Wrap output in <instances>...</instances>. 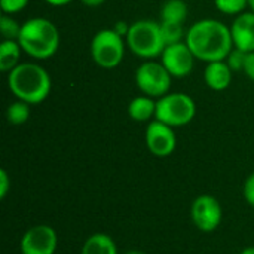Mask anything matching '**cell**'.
Listing matches in <instances>:
<instances>
[{
	"mask_svg": "<svg viewBox=\"0 0 254 254\" xmlns=\"http://www.w3.org/2000/svg\"><path fill=\"white\" fill-rule=\"evenodd\" d=\"M48 4L54 6V7H61V6H67L68 3H71L73 0H45Z\"/></svg>",
	"mask_w": 254,
	"mask_h": 254,
	"instance_id": "28",
	"label": "cell"
},
{
	"mask_svg": "<svg viewBox=\"0 0 254 254\" xmlns=\"http://www.w3.org/2000/svg\"><path fill=\"white\" fill-rule=\"evenodd\" d=\"M22 48L18 40H1L0 43V71L9 73L21 64Z\"/></svg>",
	"mask_w": 254,
	"mask_h": 254,
	"instance_id": "16",
	"label": "cell"
},
{
	"mask_svg": "<svg viewBox=\"0 0 254 254\" xmlns=\"http://www.w3.org/2000/svg\"><path fill=\"white\" fill-rule=\"evenodd\" d=\"M129 27H131V24H128V22H125V21H118V22H115L113 30H115L119 36H122V37L125 39L127 34H128V31H129Z\"/></svg>",
	"mask_w": 254,
	"mask_h": 254,
	"instance_id": "27",
	"label": "cell"
},
{
	"mask_svg": "<svg viewBox=\"0 0 254 254\" xmlns=\"http://www.w3.org/2000/svg\"><path fill=\"white\" fill-rule=\"evenodd\" d=\"M161 31H162L165 45H174L179 42H185L186 33H185L182 24H171V22L161 21Z\"/></svg>",
	"mask_w": 254,
	"mask_h": 254,
	"instance_id": "19",
	"label": "cell"
},
{
	"mask_svg": "<svg viewBox=\"0 0 254 254\" xmlns=\"http://www.w3.org/2000/svg\"><path fill=\"white\" fill-rule=\"evenodd\" d=\"M243 73L254 82V52H249L247 58H246V64H244V70Z\"/></svg>",
	"mask_w": 254,
	"mask_h": 254,
	"instance_id": "26",
	"label": "cell"
},
{
	"mask_svg": "<svg viewBox=\"0 0 254 254\" xmlns=\"http://www.w3.org/2000/svg\"><path fill=\"white\" fill-rule=\"evenodd\" d=\"M240 254H254V247H246L244 250H241Z\"/></svg>",
	"mask_w": 254,
	"mask_h": 254,
	"instance_id": "30",
	"label": "cell"
},
{
	"mask_svg": "<svg viewBox=\"0 0 254 254\" xmlns=\"http://www.w3.org/2000/svg\"><path fill=\"white\" fill-rule=\"evenodd\" d=\"M195 55L186 45V42H179L174 45H167L161 54V63L168 70L173 77L182 79L192 73L195 65Z\"/></svg>",
	"mask_w": 254,
	"mask_h": 254,
	"instance_id": "10",
	"label": "cell"
},
{
	"mask_svg": "<svg viewBox=\"0 0 254 254\" xmlns=\"http://www.w3.org/2000/svg\"><path fill=\"white\" fill-rule=\"evenodd\" d=\"M156 100L149 95H138L128 104V115L135 122H150L155 119Z\"/></svg>",
	"mask_w": 254,
	"mask_h": 254,
	"instance_id": "14",
	"label": "cell"
},
{
	"mask_svg": "<svg viewBox=\"0 0 254 254\" xmlns=\"http://www.w3.org/2000/svg\"><path fill=\"white\" fill-rule=\"evenodd\" d=\"M144 138H146V146L149 152L158 158L170 156L176 150V146H177L174 129L170 125L158 119H153L149 122Z\"/></svg>",
	"mask_w": 254,
	"mask_h": 254,
	"instance_id": "11",
	"label": "cell"
},
{
	"mask_svg": "<svg viewBox=\"0 0 254 254\" xmlns=\"http://www.w3.org/2000/svg\"><path fill=\"white\" fill-rule=\"evenodd\" d=\"M190 217L195 226L205 234L214 232L223 219V211L220 202L211 195L198 196L190 208Z\"/></svg>",
	"mask_w": 254,
	"mask_h": 254,
	"instance_id": "8",
	"label": "cell"
},
{
	"mask_svg": "<svg viewBox=\"0 0 254 254\" xmlns=\"http://www.w3.org/2000/svg\"><path fill=\"white\" fill-rule=\"evenodd\" d=\"M249 52H244L238 48L234 46V49L229 52V55L226 57V63L231 67L232 71H243L244 70V64H246V58H247Z\"/></svg>",
	"mask_w": 254,
	"mask_h": 254,
	"instance_id": "22",
	"label": "cell"
},
{
	"mask_svg": "<svg viewBox=\"0 0 254 254\" xmlns=\"http://www.w3.org/2000/svg\"><path fill=\"white\" fill-rule=\"evenodd\" d=\"M58 246V235L52 226L36 225L21 238V254H54Z\"/></svg>",
	"mask_w": 254,
	"mask_h": 254,
	"instance_id": "9",
	"label": "cell"
},
{
	"mask_svg": "<svg viewBox=\"0 0 254 254\" xmlns=\"http://www.w3.org/2000/svg\"><path fill=\"white\" fill-rule=\"evenodd\" d=\"M80 254H118V249L112 237L103 232H95L83 243Z\"/></svg>",
	"mask_w": 254,
	"mask_h": 254,
	"instance_id": "15",
	"label": "cell"
},
{
	"mask_svg": "<svg viewBox=\"0 0 254 254\" xmlns=\"http://www.w3.org/2000/svg\"><path fill=\"white\" fill-rule=\"evenodd\" d=\"M173 76L159 61L146 60L135 70V83L141 94L149 95L155 100L170 92Z\"/></svg>",
	"mask_w": 254,
	"mask_h": 254,
	"instance_id": "7",
	"label": "cell"
},
{
	"mask_svg": "<svg viewBox=\"0 0 254 254\" xmlns=\"http://www.w3.org/2000/svg\"><path fill=\"white\" fill-rule=\"evenodd\" d=\"M232 70L228 65V63L223 61H213L207 63V67L204 70V80L205 85L213 91H225L229 88L232 82Z\"/></svg>",
	"mask_w": 254,
	"mask_h": 254,
	"instance_id": "13",
	"label": "cell"
},
{
	"mask_svg": "<svg viewBox=\"0 0 254 254\" xmlns=\"http://www.w3.org/2000/svg\"><path fill=\"white\" fill-rule=\"evenodd\" d=\"M85 6H89V7H97V6H101L106 0H80Z\"/></svg>",
	"mask_w": 254,
	"mask_h": 254,
	"instance_id": "29",
	"label": "cell"
},
{
	"mask_svg": "<svg viewBox=\"0 0 254 254\" xmlns=\"http://www.w3.org/2000/svg\"><path fill=\"white\" fill-rule=\"evenodd\" d=\"M243 195H244V199L247 201V204L254 207V173H252L246 179L244 188H243Z\"/></svg>",
	"mask_w": 254,
	"mask_h": 254,
	"instance_id": "24",
	"label": "cell"
},
{
	"mask_svg": "<svg viewBox=\"0 0 254 254\" xmlns=\"http://www.w3.org/2000/svg\"><path fill=\"white\" fill-rule=\"evenodd\" d=\"M231 34L235 48L254 52V13L252 10L237 15L231 25Z\"/></svg>",
	"mask_w": 254,
	"mask_h": 254,
	"instance_id": "12",
	"label": "cell"
},
{
	"mask_svg": "<svg viewBox=\"0 0 254 254\" xmlns=\"http://www.w3.org/2000/svg\"><path fill=\"white\" fill-rule=\"evenodd\" d=\"M127 42L113 28H103L97 31L91 40V57L94 63L106 70L118 67L125 55Z\"/></svg>",
	"mask_w": 254,
	"mask_h": 254,
	"instance_id": "6",
	"label": "cell"
},
{
	"mask_svg": "<svg viewBox=\"0 0 254 254\" xmlns=\"http://www.w3.org/2000/svg\"><path fill=\"white\" fill-rule=\"evenodd\" d=\"M195 115L196 104L193 98L185 92H168L156 100L155 119L170 125L171 128L190 124Z\"/></svg>",
	"mask_w": 254,
	"mask_h": 254,
	"instance_id": "5",
	"label": "cell"
},
{
	"mask_svg": "<svg viewBox=\"0 0 254 254\" xmlns=\"http://www.w3.org/2000/svg\"><path fill=\"white\" fill-rule=\"evenodd\" d=\"M10 190V177L4 168L0 170V199H4Z\"/></svg>",
	"mask_w": 254,
	"mask_h": 254,
	"instance_id": "25",
	"label": "cell"
},
{
	"mask_svg": "<svg viewBox=\"0 0 254 254\" xmlns=\"http://www.w3.org/2000/svg\"><path fill=\"white\" fill-rule=\"evenodd\" d=\"M125 42L131 52L143 60H153L161 57L167 46L162 37L161 22L152 19H138L132 22Z\"/></svg>",
	"mask_w": 254,
	"mask_h": 254,
	"instance_id": "4",
	"label": "cell"
},
{
	"mask_svg": "<svg viewBox=\"0 0 254 254\" xmlns=\"http://www.w3.org/2000/svg\"><path fill=\"white\" fill-rule=\"evenodd\" d=\"M30 0H0V7L1 12L6 15H15L19 13L27 7Z\"/></svg>",
	"mask_w": 254,
	"mask_h": 254,
	"instance_id": "23",
	"label": "cell"
},
{
	"mask_svg": "<svg viewBox=\"0 0 254 254\" xmlns=\"http://www.w3.org/2000/svg\"><path fill=\"white\" fill-rule=\"evenodd\" d=\"M18 43L28 57L48 60L54 57L60 48V31L48 18H30L21 27Z\"/></svg>",
	"mask_w": 254,
	"mask_h": 254,
	"instance_id": "3",
	"label": "cell"
},
{
	"mask_svg": "<svg viewBox=\"0 0 254 254\" xmlns=\"http://www.w3.org/2000/svg\"><path fill=\"white\" fill-rule=\"evenodd\" d=\"M124 254H146L144 252H141V250H129V252H127V253Z\"/></svg>",
	"mask_w": 254,
	"mask_h": 254,
	"instance_id": "31",
	"label": "cell"
},
{
	"mask_svg": "<svg viewBox=\"0 0 254 254\" xmlns=\"http://www.w3.org/2000/svg\"><path fill=\"white\" fill-rule=\"evenodd\" d=\"M30 118V104L21 100H16L9 104L6 109V119L10 125H22Z\"/></svg>",
	"mask_w": 254,
	"mask_h": 254,
	"instance_id": "18",
	"label": "cell"
},
{
	"mask_svg": "<svg viewBox=\"0 0 254 254\" xmlns=\"http://www.w3.org/2000/svg\"><path fill=\"white\" fill-rule=\"evenodd\" d=\"M188 18V4L185 0H167L161 9V21L182 24Z\"/></svg>",
	"mask_w": 254,
	"mask_h": 254,
	"instance_id": "17",
	"label": "cell"
},
{
	"mask_svg": "<svg viewBox=\"0 0 254 254\" xmlns=\"http://www.w3.org/2000/svg\"><path fill=\"white\" fill-rule=\"evenodd\" d=\"M249 7H250V10L254 13V0H249Z\"/></svg>",
	"mask_w": 254,
	"mask_h": 254,
	"instance_id": "32",
	"label": "cell"
},
{
	"mask_svg": "<svg viewBox=\"0 0 254 254\" xmlns=\"http://www.w3.org/2000/svg\"><path fill=\"white\" fill-rule=\"evenodd\" d=\"M185 42L195 58L204 63L223 61L234 49L231 27L213 18L193 22L186 31Z\"/></svg>",
	"mask_w": 254,
	"mask_h": 254,
	"instance_id": "1",
	"label": "cell"
},
{
	"mask_svg": "<svg viewBox=\"0 0 254 254\" xmlns=\"http://www.w3.org/2000/svg\"><path fill=\"white\" fill-rule=\"evenodd\" d=\"M214 6L225 15H240L249 7V0H214Z\"/></svg>",
	"mask_w": 254,
	"mask_h": 254,
	"instance_id": "21",
	"label": "cell"
},
{
	"mask_svg": "<svg viewBox=\"0 0 254 254\" xmlns=\"http://www.w3.org/2000/svg\"><path fill=\"white\" fill-rule=\"evenodd\" d=\"M22 24H18L16 19L12 18V15L3 13L0 18V33L3 36V40H18L21 33Z\"/></svg>",
	"mask_w": 254,
	"mask_h": 254,
	"instance_id": "20",
	"label": "cell"
},
{
	"mask_svg": "<svg viewBox=\"0 0 254 254\" xmlns=\"http://www.w3.org/2000/svg\"><path fill=\"white\" fill-rule=\"evenodd\" d=\"M7 86L16 100L34 106L49 97L52 82L49 73L42 65L36 63H21L7 73Z\"/></svg>",
	"mask_w": 254,
	"mask_h": 254,
	"instance_id": "2",
	"label": "cell"
}]
</instances>
